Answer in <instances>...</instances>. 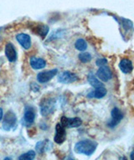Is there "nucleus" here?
I'll return each mask as SVG.
<instances>
[{
	"label": "nucleus",
	"instance_id": "obj_18",
	"mask_svg": "<svg viewBox=\"0 0 134 160\" xmlns=\"http://www.w3.org/2000/svg\"><path fill=\"white\" fill-rule=\"evenodd\" d=\"M49 144V142L48 141H43V142H39L38 143L36 144V150L38 151L39 152H45L48 148H47V145Z\"/></svg>",
	"mask_w": 134,
	"mask_h": 160
},
{
	"label": "nucleus",
	"instance_id": "obj_16",
	"mask_svg": "<svg viewBox=\"0 0 134 160\" xmlns=\"http://www.w3.org/2000/svg\"><path fill=\"white\" fill-rule=\"evenodd\" d=\"M87 80L90 85L92 86V87H94V88H98V87L103 86V83H101V81H100L95 75L92 74V73H90V74L88 75Z\"/></svg>",
	"mask_w": 134,
	"mask_h": 160
},
{
	"label": "nucleus",
	"instance_id": "obj_8",
	"mask_svg": "<svg viewBox=\"0 0 134 160\" xmlns=\"http://www.w3.org/2000/svg\"><path fill=\"white\" fill-rule=\"evenodd\" d=\"M60 124L62 125L65 128L66 127H78L82 124V121L78 117L75 118H67L66 116H63L60 121Z\"/></svg>",
	"mask_w": 134,
	"mask_h": 160
},
{
	"label": "nucleus",
	"instance_id": "obj_4",
	"mask_svg": "<svg viewBox=\"0 0 134 160\" xmlns=\"http://www.w3.org/2000/svg\"><path fill=\"white\" fill-rule=\"evenodd\" d=\"M111 116H112V118L110 120V122L107 123V126L111 128H114L120 123L121 121L123 119V114L118 108L115 107L112 109Z\"/></svg>",
	"mask_w": 134,
	"mask_h": 160
},
{
	"label": "nucleus",
	"instance_id": "obj_9",
	"mask_svg": "<svg viewBox=\"0 0 134 160\" xmlns=\"http://www.w3.org/2000/svg\"><path fill=\"white\" fill-rule=\"evenodd\" d=\"M66 132L65 127L60 124H57L55 127V142L57 144L63 143L66 141Z\"/></svg>",
	"mask_w": 134,
	"mask_h": 160
},
{
	"label": "nucleus",
	"instance_id": "obj_22",
	"mask_svg": "<svg viewBox=\"0 0 134 160\" xmlns=\"http://www.w3.org/2000/svg\"><path fill=\"white\" fill-rule=\"evenodd\" d=\"M48 31H49V28L47 26H42V27L38 28V33L42 37H45L47 34H48Z\"/></svg>",
	"mask_w": 134,
	"mask_h": 160
},
{
	"label": "nucleus",
	"instance_id": "obj_1",
	"mask_svg": "<svg viewBox=\"0 0 134 160\" xmlns=\"http://www.w3.org/2000/svg\"><path fill=\"white\" fill-rule=\"evenodd\" d=\"M97 148V143L91 140H83L77 142L75 145V152L79 154H84L86 156L92 155Z\"/></svg>",
	"mask_w": 134,
	"mask_h": 160
},
{
	"label": "nucleus",
	"instance_id": "obj_12",
	"mask_svg": "<svg viewBox=\"0 0 134 160\" xmlns=\"http://www.w3.org/2000/svg\"><path fill=\"white\" fill-rule=\"evenodd\" d=\"M16 40L25 49H30L31 47V39L27 34H19L16 36Z\"/></svg>",
	"mask_w": 134,
	"mask_h": 160
},
{
	"label": "nucleus",
	"instance_id": "obj_14",
	"mask_svg": "<svg viewBox=\"0 0 134 160\" xmlns=\"http://www.w3.org/2000/svg\"><path fill=\"white\" fill-rule=\"evenodd\" d=\"M107 88L104 86H101L98 88H96V89L91 93H89L87 96L89 98H96V99H101L107 94Z\"/></svg>",
	"mask_w": 134,
	"mask_h": 160
},
{
	"label": "nucleus",
	"instance_id": "obj_24",
	"mask_svg": "<svg viewBox=\"0 0 134 160\" xmlns=\"http://www.w3.org/2000/svg\"><path fill=\"white\" fill-rule=\"evenodd\" d=\"M130 158H131L132 160H134V151H132V152H131V154H130Z\"/></svg>",
	"mask_w": 134,
	"mask_h": 160
},
{
	"label": "nucleus",
	"instance_id": "obj_20",
	"mask_svg": "<svg viewBox=\"0 0 134 160\" xmlns=\"http://www.w3.org/2000/svg\"><path fill=\"white\" fill-rule=\"evenodd\" d=\"M79 59L80 61L84 62V63L89 62L91 60V55L88 52H82L79 55Z\"/></svg>",
	"mask_w": 134,
	"mask_h": 160
},
{
	"label": "nucleus",
	"instance_id": "obj_5",
	"mask_svg": "<svg viewBox=\"0 0 134 160\" xmlns=\"http://www.w3.org/2000/svg\"><path fill=\"white\" fill-rule=\"evenodd\" d=\"M96 76L102 82H107L110 79H112V72L111 69L105 65V66L100 67V68L96 72Z\"/></svg>",
	"mask_w": 134,
	"mask_h": 160
},
{
	"label": "nucleus",
	"instance_id": "obj_7",
	"mask_svg": "<svg viewBox=\"0 0 134 160\" xmlns=\"http://www.w3.org/2000/svg\"><path fill=\"white\" fill-rule=\"evenodd\" d=\"M78 78L75 73L69 71L61 72L60 74L58 75V81L61 83H71L76 81Z\"/></svg>",
	"mask_w": 134,
	"mask_h": 160
},
{
	"label": "nucleus",
	"instance_id": "obj_19",
	"mask_svg": "<svg viewBox=\"0 0 134 160\" xmlns=\"http://www.w3.org/2000/svg\"><path fill=\"white\" fill-rule=\"evenodd\" d=\"M35 158V152L33 150L29 151V152H25L24 154H22L20 157H19V160H31L34 159Z\"/></svg>",
	"mask_w": 134,
	"mask_h": 160
},
{
	"label": "nucleus",
	"instance_id": "obj_17",
	"mask_svg": "<svg viewBox=\"0 0 134 160\" xmlns=\"http://www.w3.org/2000/svg\"><path fill=\"white\" fill-rule=\"evenodd\" d=\"M75 47L78 51L83 52V51H85L87 48V43H86V42H85L84 39H78L76 42Z\"/></svg>",
	"mask_w": 134,
	"mask_h": 160
},
{
	"label": "nucleus",
	"instance_id": "obj_25",
	"mask_svg": "<svg viewBox=\"0 0 134 160\" xmlns=\"http://www.w3.org/2000/svg\"><path fill=\"white\" fill-rule=\"evenodd\" d=\"M2 117H3V110H2V109H0V121H1Z\"/></svg>",
	"mask_w": 134,
	"mask_h": 160
},
{
	"label": "nucleus",
	"instance_id": "obj_3",
	"mask_svg": "<svg viewBox=\"0 0 134 160\" xmlns=\"http://www.w3.org/2000/svg\"><path fill=\"white\" fill-rule=\"evenodd\" d=\"M17 119L16 116L14 112L8 111L4 116V119L3 122V128L6 131H9L12 128H14V126L16 125Z\"/></svg>",
	"mask_w": 134,
	"mask_h": 160
},
{
	"label": "nucleus",
	"instance_id": "obj_21",
	"mask_svg": "<svg viewBox=\"0 0 134 160\" xmlns=\"http://www.w3.org/2000/svg\"><path fill=\"white\" fill-rule=\"evenodd\" d=\"M122 26L123 28L127 30V31H128L130 29L132 28V22L131 20H129V19H122Z\"/></svg>",
	"mask_w": 134,
	"mask_h": 160
},
{
	"label": "nucleus",
	"instance_id": "obj_6",
	"mask_svg": "<svg viewBox=\"0 0 134 160\" xmlns=\"http://www.w3.org/2000/svg\"><path fill=\"white\" fill-rule=\"evenodd\" d=\"M58 70L57 69H52L49 71H44V72H39L37 76V80L41 83H47L49 80L52 79L55 75L57 74Z\"/></svg>",
	"mask_w": 134,
	"mask_h": 160
},
{
	"label": "nucleus",
	"instance_id": "obj_11",
	"mask_svg": "<svg viewBox=\"0 0 134 160\" xmlns=\"http://www.w3.org/2000/svg\"><path fill=\"white\" fill-rule=\"evenodd\" d=\"M119 68L123 73L128 74V73L132 72V69H133L132 62H131V60H129L127 58L122 59L119 62Z\"/></svg>",
	"mask_w": 134,
	"mask_h": 160
},
{
	"label": "nucleus",
	"instance_id": "obj_15",
	"mask_svg": "<svg viewBox=\"0 0 134 160\" xmlns=\"http://www.w3.org/2000/svg\"><path fill=\"white\" fill-rule=\"evenodd\" d=\"M30 65L32 67V68L37 70V69L44 68L46 65V62L42 58H30Z\"/></svg>",
	"mask_w": 134,
	"mask_h": 160
},
{
	"label": "nucleus",
	"instance_id": "obj_23",
	"mask_svg": "<svg viewBox=\"0 0 134 160\" xmlns=\"http://www.w3.org/2000/svg\"><path fill=\"white\" fill-rule=\"evenodd\" d=\"M107 60L106 58H101V59H97L96 62V64L99 67H102L107 65Z\"/></svg>",
	"mask_w": 134,
	"mask_h": 160
},
{
	"label": "nucleus",
	"instance_id": "obj_10",
	"mask_svg": "<svg viewBox=\"0 0 134 160\" xmlns=\"http://www.w3.org/2000/svg\"><path fill=\"white\" fill-rule=\"evenodd\" d=\"M35 112L32 108L26 107L25 108V115H24V118H23V125L25 127H30L33 124L34 121H35Z\"/></svg>",
	"mask_w": 134,
	"mask_h": 160
},
{
	"label": "nucleus",
	"instance_id": "obj_2",
	"mask_svg": "<svg viewBox=\"0 0 134 160\" xmlns=\"http://www.w3.org/2000/svg\"><path fill=\"white\" fill-rule=\"evenodd\" d=\"M55 102V99L51 98L44 99L40 104V113L42 116H48L54 111Z\"/></svg>",
	"mask_w": 134,
	"mask_h": 160
},
{
	"label": "nucleus",
	"instance_id": "obj_13",
	"mask_svg": "<svg viewBox=\"0 0 134 160\" xmlns=\"http://www.w3.org/2000/svg\"><path fill=\"white\" fill-rule=\"evenodd\" d=\"M5 55L7 58L8 59V61L11 62H15L17 59V53L15 51V48L11 43H8L6 45L5 47Z\"/></svg>",
	"mask_w": 134,
	"mask_h": 160
}]
</instances>
